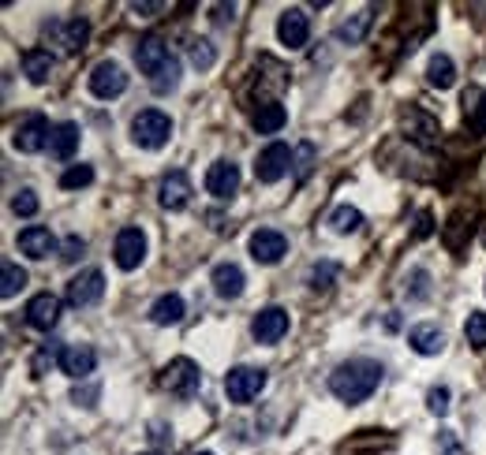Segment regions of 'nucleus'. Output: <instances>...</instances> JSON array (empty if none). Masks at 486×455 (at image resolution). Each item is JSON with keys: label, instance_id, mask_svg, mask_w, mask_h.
<instances>
[{"label": "nucleus", "instance_id": "obj_1", "mask_svg": "<svg viewBox=\"0 0 486 455\" xmlns=\"http://www.w3.org/2000/svg\"><path fill=\"white\" fill-rule=\"evenodd\" d=\"M378 385H382V362L375 358H348L330 374V392L348 407L371 399Z\"/></svg>", "mask_w": 486, "mask_h": 455}, {"label": "nucleus", "instance_id": "obj_2", "mask_svg": "<svg viewBox=\"0 0 486 455\" xmlns=\"http://www.w3.org/2000/svg\"><path fill=\"white\" fill-rule=\"evenodd\" d=\"M173 139V119L161 112V109H143L132 119V142L143 150H161Z\"/></svg>", "mask_w": 486, "mask_h": 455}, {"label": "nucleus", "instance_id": "obj_3", "mask_svg": "<svg viewBox=\"0 0 486 455\" xmlns=\"http://www.w3.org/2000/svg\"><path fill=\"white\" fill-rule=\"evenodd\" d=\"M161 388H165L169 396H180V399H191L195 392H198V385H202V369H198V362H191V358H173L165 369H161Z\"/></svg>", "mask_w": 486, "mask_h": 455}, {"label": "nucleus", "instance_id": "obj_4", "mask_svg": "<svg viewBox=\"0 0 486 455\" xmlns=\"http://www.w3.org/2000/svg\"><path fill=\"white\" fill-rule=\"evenodd\" d=\"M292 150L285 146V142H269L262 153H259V160H255V180L259 183H277V180H285L289 176V169H292Z\"/></svg>", "mask_w": 486, "mask_h": 455}, {"label": "nucleus", "instance_id": "obj_5", "mask_svg": "<svg viewBox=\"0 0 486 455\" xmlns=\"http://www.w3.org/2000/svg\"><path fill=\"white\" fill-rule=\"evenodd\" d=\"M262 388H266V369H255V366H236L225 377V392L232 403H251Z\"/></svg>", "mask_w": 486, "mask_h": 455}, {"label": "nucleus", "instance_id": "obj_6", "mask_svg": "<svg viewBox=\"0 0 486 455\" xmlns=\"http://www.w3.org/2000/svg\"><path fill=\"white\" fill-rule=\"evenodd\" d=\"M112 262H116V269H124V273L139 269L146 262V235L139 228H124L112 243Z\"/></svg>", "mask_w": 486, "mask_h": 455}, {"label": "nucleus", "instance_id": "obj_7", "mask_svg": "<svg viewBox=\"0 0 486 455\" xmlns=\"http://www.w3.org/2000/svg\"><path fill=\"white\" fill-rule=\"evenodd\" d=\"M49 135H53L49 119H46L42 112H30V116L19 123V128H16L12 146H16L19 153H37V150H46V146H49Z\"/></svg>", "mask_w": 486, "mask_h": 455}, {"label": "nucleus", "instance_id": "obj_8", "mask_svg": "<svg viewBox=\"0 0 486 455\" xmlns=\"http://www.w3.org/2000/svg\"><path fill=\"white\" fill-rule=\"evenodd\" d=\"M128 90V75L116 60H101L94 71H90V94L101 98V101H112Z\"/></svg>", "mask_w": 486, "mask_h": 455}, {"label": "nucleus", "instance_id": "obj_9", "mask_svg": "<svg viewBox=\"0 0 486 455\" xmlns=\"http://www.w3.org/2000/svg\"><path fill=\"white\" fill-rule=\"evenodd\" d=\"M277 37L285 49H303L307 37H311V19L303 8H285L277 19Z\"/></svg>", "mask_w": 486, "mask_h": 455}, {"label": "nucleus", "instance_id": "obj_10", "mask_svg": "<svg viewBox=\"0 0 486 455\" xmlns=\"http://www.w3.org/2000/svg\"><path fill=\"white\" fill-rule=\"evenodd\" d=\"M251 258L259 262V265H277L280 258L289 254V239L280 235L277 228H259L255 235H251Z\"/></svg>", "mask_w": 486, "mask_h": 455}, {"label": "nucleus", "instance_id": "obj_11", "mask_svg": "<svg viewBox=\"0 0 486 455\" xmlns=\"http://www.w3.org/2000/svg\"><path fill=\"white\" fill-rule=\"evenodd\" d=\"M285 333H289V310H280V306H266V310H259L255 321H251L255 344H277Z\"/></svg>", "mask_w": 486, "mask_h": 455}, {"label": "nucleus", "instance_id": "obj_12", "mask_svg": "<svg viewBox=\"0 0 486 455\" xmlns=\"http://www.w3.org/2000/svg\"><path fill=\"white\" fill-rule=\"evenodd\" d=\"M101 295H105V276H101V269H87V273H79L68 284V303L71 306H94V303H101Z\"/></svg>", "mask_w": 486, "mask_h": 455}, {"label": "nucleus", "instance_id": "obj_13", "mask_svg": "<svg viewBox=\"0 0 486 455\" xmlns=\"http://www.w3.org/2000/svg\"><path fill=\"white\" fill-rule=\"evenodd\" d=\"M94 366H98V351L90 344H64V355H60V374L75 377V381H83L94 374Z\"/></svg>", "mask_w": 486, "mask_h": 455}, {"label": "nucleus", "instance_id": "obj_14", "mask_svg": "<svg viewBox=\"0 0 486 455\" xmlns=\"http://www.w3.org/2000/svg\"><path fill=\"white\" fill-rule=\"evenodd\" d=\"M42 34L53 37L57 46H64L68 53H79V49L87 46V37H90V23H87V19H64V23L57 19V23H49Z\"/></svg>", "mask_w": 486, "mask_h": 455}, {"label": "nucleus", "instance_id": "obj_15", "mask_svg": "<svg viewBox=\"0 0 486 455\" xmlns=\"http://www.w3.org/2000/svg\"><path fill=\"white\" fill-rule=\"evenodd\" d=\"M57 321H60V299L53 292H42L26 303V325L37 328V333H49V328H57Z\"/></svg>", "mask_w": 486, "mask_h": 455}, {"label": "nucleus", "instance_id": "obj_16", "mask_svg": "<svg viewBox=\"0 0 486 455\" xmlns=\"http://www.w3.org/2000/svg\"><path fill=\"white\" fill-rule=\"evenodd\" d=\"M173 60V53H169V46H165V41H161V37H143L139 41V46H135V64H139V71L146 75V78H153L161 67H165Z\"/></svg>", "mask_w": 486, "mask_h": 455}, {"label": "nucleus", "instance_id": "obj_17", "mask_svg": "<svg viewBox=\"0 0 486 455\" xmlns=\"http://www.w3.org/2000/svg\"><path fill=\"white\" fill-rule=\"evenodd\" d=\"M16 243H19V251H23L26 258H34V262H42V258L57 254V235H53L49 228H42V224H30V228H23Z\"/></svg>", "mask_w": 486, "mask_h": 455}, {"label": "nucleus", "instance_id": "obj_18", "mask_svg": "<svg viewBox=\"0 0 486 455\" xmlns=\"http://www.w3.org/2000/svg\"><path fill=\"white\" fill-rule=\"evenodd\" d=\"M206 191L214 194V198H232L236 191H239V164H232V160H214L210 164V172H206Z\"/></svg>", "mask_w": 486, "mask_h": 455}, {"label": "nucleus", "instance_id": "obj_19", "mask_svg": "<svg viewBox=\"0 0 486 455\" xmlns=\"http://www.w3.org/2000/svg\"><path fill=\"white\" fill-rule=\"evenodd\" d=\"M400 123H404V131H408V139H416V142H423V146H434L438 135H441L438 119L427 116V112H419V109H404V112H400Z\"/></svg>", "mask_w": 486, "mask_h": 455}, {"label": "nucleus", "instance_id": "obj_20", "mask_svg": "<svg viewBox=\"0 0 486 455\" xmlns=\"http://www.w3.org/2000/svg\"><path fill=\"white\" fill-rule=\"evenodd\" d=\"M187 202H191L187 172H169L165 180H161V205H165L169 213H180V210H187Z\"/></svg>", "mask_w": 486, "mask_h": 455}, {"label": "nucleus", "instance_id": "obj_21", "mask_svg": "<svg viewBox=\"0 0 486 455\" xmlns=\"http://www.w3.org/2000/svg\"><path fill=\"white\" fill-rule=\"evenodd\" d=\"M79 139H83V131H79V123L64 119V123H57L53 135H49V153H53L57 160H71V157H75V150H79Z\"/></svg>", "mask_w": 486, "mask_h": 455}, {"label": "nucleus", "instance_id": "obj_22", "mask_svg": "<svg viewBox=\"0 0 486 455\" xmlns=\"http://www.w3.org/2000/svg\"><path fill=\"white\" fill-rule=\"evenodd\" d=\"M243 284H248V276H243L239 265L221 262V265L214 269V292H217L221 299H239V295H243Z\"/></svg>", "mask_w": 486, "mask_h": 455}, {"label": "nucleus", "instance_id": "obj_23", "mask_svg": "<svg viewBox=\"0 0 486 455\" xmlns=\"http://www.w3.org/2000/svg\"><path fill=\"white\" fill-rule=\"evenodd\" d=\"M408 344L416 355H441L445 351V333L438 325H416L408 333Z\"/></svg>", "mask_w": 486, "mask_h": 455}, {"label": "nucleus", "instance_id": "obj_24", "mask_svg": "<svg viewBox=\"0 0 486 455\" xmlns=\"http://www.w3.org/2000/svg\"><path fill=\"white\" fill-rule=\"evenodd\" d=\"M53 67H57V57L49 49H26L23 53V75L30 82H49Z\"/></svg>", "mask_w": 486, "mask_h": 455}, {"label": "nucleus", "instance_id": "obj_25", "mask_svg": "<svg viewBox=\"0 0 486 455\" xmlns=\"http://www.w3.org/2000/svg\"><path fill=\"white\" fill-rule=\"evenodd\" d=\"M285 123H289V112H285V105H280V101L259 105V112H255V131L259 135H277Z\"/></svg>", "mask_w": 486, "mask_h": 455}, {"label": "nucleus", "instance_id": "obj_26", "mask_svg": "<svg viewBox=\"0 0 486 455\" xmlns=\"http://www.w3.org/2000/svg\"><path fill=\"white\" fill-rule=\"evenodd\" d=\"M427 82H430V87H438V90H449L453 82H457V64H453V57L434 53L430 64H427Z\"/></svg>", "mask_w": 486, "mask_h": 455}, {"label": "nucleus", "instance_id": "obj_27", "mask_svg": "<svg viewBox=\"0 0 486 455\" xmlns=\"http://www.w3.org/2000/svg\"><path fill=\"white\" fill-rule=\"evenodd\" d=\"M180 317H184V299H180L176 292L161 295V299L150 306V321H153V325H176Z\"/></svg>", "mask_w": 486, "mask_h": 455}, {"label": "nucleus", "instance_id": "obj_28", "mask_svg": "<svg viewBox=\"0 0 486 455\" xmlns=\"http://www.w3.org/2000/svg\"><path fill=\"white\" fill-rule=\"evenodd\" d=\"M23 287H26V269H19L16 262H5V269H0V295L16 299Z\"/></svg>", "mask_w": 486, "mask_h": 455}, {"label": "nucleus", "instance_id": "obj_29", "mask_svg": "<svg viewBox=\"0 0 486 455\" xmlns=\"http://www.w3.org/2000/svg\"><path fill=\"white\" fill-rule=\"evenodd\" d=\"M359 224H363V213L355 210V205H337V210L330 213V228L337 235H352V232H359Z\"/></svg>", "mask_w": 486, "mask_h": 455}, {"label": "nucleus", "instance_id": "obj_30", "mask_svg": "<svg viewBox=\"0 0 486 455\" xmlns=\"http://www.w3.org/2000/svg\"><path fill=\"white\" fill-rule=\"evenodd\" d=\"M176 87H180V60L173 57V60H169L165 67H161V71H157V75L150 78V90L165 98V94H173Z\"/></svg>", "mask_w": 486, "mask_h": 455}, {"label": "nucleus", "instance_id": "obj_31", "mask_svg": "<svg viewBox=\"0 0 486 455\" xmlns=\"http://www.w3.org/2000/svg\"><path fill=\"white\" fill-rule=\"evenodd\" d=\"M464 112H468L471 131H486V90L464 94Z\"/></svg>", "mask_w": 486, "mask_h": 455}, {"label": "nucleus", "instance_id": "obj_32", "mask_svg": "<svg viewBox=\"0 0 486 455\" xmlns=\"http://www.w3.org/2000/svg\"><path fill=\"white\" fill-rule=\"evenodd\" d=\"M367 26H371V12H359L352 23H341V26H337V37L348 41V46H359L363 34H367Z\"/></svg>", "mask_w": 486, "mask_h": 455}, {"label": "nucleus", "instance_id": "obj_33", "mask_svg": "<svg viewBox=\"0 0 486 455\" xmlns=\"http://www.w3.org/2000/svg\"><path fill=\"white\" fill-rule=\"evenodd\" d=\"M60 355H64V347H57V344H46L42 351L34 355V362H30V374H34V377H46V369L60 366Z\"/></svg>", "mask_w": 486, "mask_h": 455}, {"label": "nucleus", "instance_id": "obj_34", "mask_svg": "<svg viewBox=\"0 0 486 455\" xmlns=\"http://www.w3.org/2000/svg\"><path fill=\"white\" fill-rule=\"evenodd\" d=\"M464 336H468V344H471L475 351L486 347V314H482V310L468 314V321H464Z\"/></svg>", "mask_w": 486, "mask_h": 455}, {"label": "nucleus", "instance_id": "obj_35", "mask_svg": "<svg viewBox=\"0 0 486 455\" xmlns=\"http://www.w3.org/2000/svg\"><path fill=\"white\" fill-rule=\"evenodd\" d=\"M90 183H94V169H90V164H71V169L60 176L64 191H79V187H90Z\"/></svg>", "mask_w": 486, "mask_h": 455}, {"label": "nucleus", "instance_id": "obj_36", "mask_svg": "<svg viewBox=\"0 0 486 455\" xmlns=\"http://www.w3.org/2000/svg\"><path fill=\"white\" fill-rule=\"evenodd\" d=\"M214 60H217V53H214L210 41H206V37H191V64H195L198 71H210Z\"/></svg>", "mask_w": 486, "mask_h": 455}, {"label": "nucleus", "instance_id": "obj_37", "mask_svg": "<svg viewBox=\"0 0 486 455\" xmlns=\"http://www.w3.org/2000/svg\"><path fill=\"white\" fill-rule=\"evenodd\" d=\"M12 210H16V217H34V213H37V194H34L30 187H23V191L12 198Z\"/></svg>", "mask_w": 486, "mask_h": 455}, {"label": "nucleus", "instance_id": "obj_38", "mask_svg": "<svg viewBox=\"0 0 486 455\" xmlns=\"http://www.w3.org/2000/svg\"><path fill=\"white\" fill-rule=\"evenodd\" d=\"M333 276H337V265L333 262H322V265L311 269V287H314V292H326Z\"/></svg>", "mask_w": 486, "mask_h": 455}, {"label": "nucleus", "instance_id": "obj_39", "mask_svg": "<svg viewBox=\"0 0 486 455\" xmlns=\"http://www.w3.org/2000/svg\"><path fill=\"white\" fill-rule=\"evenodd\" d=\"M427 410L430 415H449V388H430L427 392Z\"/></svg>", "mask_w": 486, "mask_h": 455}, {"label": "nucleus", "instance_id": "obj_40", "mask_svg": "<svg viewBox=\"0 0 486 455\" xmlns=\"http://www.w3.org/2000/svg\"><path fill=\"white\" fill-rule=\"evenodd\" d=\"M83 251H87V239L83 235H68L64 246H60V258L64 262H79V258H83Z\"/></svg>", "mask_w": 486, "mask_h": 455}, {"label": "nucleus", "instance_id": "obj_41", "mask_svg": "<svg viewBox=\"0 0 486 455\" xmlns=\"http://www.w3.org/2000/svg\"><path fill=\"white\" fill-rule=\"evenodd\" d=\"M311 164H314V142H303L300 153H296V180H307Z\"/></svg>", "mask_w": 486, "mask_h": 455}, {"label": "nucleus", "instance_id": "obj_42", "mask_svg": "<svg viewBox=\"0 0 486 455\" xmlns=\"http://www.w3.org/2000/svg\"><path fill=\"white\" fill-rule=\"evenodd\" d=\"M232 19H236V8H232V5H228V8H225V5L214 8V23H217V26H225V23H232Z\"/></svg>", "mask_w": 486, "mask_h": 455}, {"label": "nucleus", "instance_id": "obj_43", "mask_svg": "<svg viewBox=\"0 0 486 455\" xmlns=\"http://www.w3.org/2000/svg\"><path fill=\"white\" fill-rule=\"evenodd\" d=\"M143 455H161V451H143Z\"/></svg>", "mask_w": 486, "mask_h": 455}, {"label": "nucleus", "instance_id": "obj_44", "mask_svg": "<svg viewBox=\"0 0 486 455\" xmlns=\"http://www.w3.org/2000/svg\"><path fill=\"white\" fill-rule=\"evenodd\" d=\"M198 455H214V451H198Z\"/></svg>", "mask_w": 486, "mask_h": 455}, {"label": "nucleus", "instance_id": "obj_45", "mask_svg": "<svg viewBox=\"0 0 486 455\" xmlns=\"http://www.w3.org/2000/svg\"><path fill=\"white\" fill-rule=\"evenodd\" d=\"M482 243H486V235H482Z\"/></svg>", "mask_w": 486, "mask_h": 455}]
</instances>
